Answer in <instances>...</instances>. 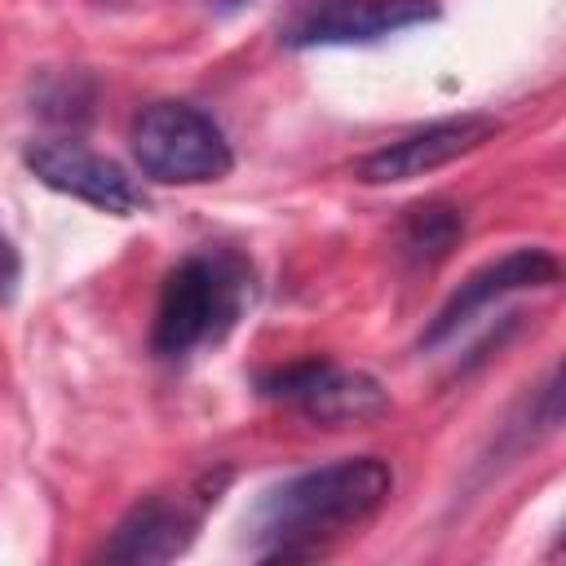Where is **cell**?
I'll return each instance as SVG.
<instances>
[{
	"label": "cell",
	"mask_w": 566,
	"mask_h": 566,
	"mask_svg": "<svg viewBox=\"0 0 566 566\" xmlns=\"http://www.w3.org/2000/svg\"><path fill=\"white\" fill-rule=\"evenodd\" d=\"M97 84L84 71H44L35 84V111L57 124H84L93 115Z\"/></svg>",
	"instance_id": "11"
},
{
	"label": "cell",
	"mask_w": 566,
	"mask_h": 566,
	"mask_svg": "<svg viewBox=\"0 0 566 566\" xmlns=\"http://www.w3.org/2000/svg\"><path fill=\"white\" fill-rule=\"evenodd\" d=\"M460 239H464V208L451 199L411 203L398 221V256L411 265H433V261L451 256V248H460Z\"/></svg>",
	"instance_id": "10"
},
{
	"label": "cell",
	"mask_w": 566,
	"mask_h": 566,
	"mask_svg": "<svg viewBox=\"0 0 566 566\" xmlns=\"http://www.w3.org/2000/svg\"><path fill=\"white\" fill-rule=\"evenodd\" d=\"M243 0H217V9H239Z\"/></svg>",
	"instance_id": "13"
},
{
	"label": "cell",
	"mask_w": 566,
	"mask_h": 566,
	"mask_svg": "<svg viewBox=\"0 0 566 566\" xmlns=\"http://www.w3.org/2000/svg\"><path fill=\"white\" fill-rule=\"evenodd\" d=\"M301 416H310L314 424H327V429H345V424H367V420H380L389 411V394L376 376L367 371H345V367H327L314 389H305L296 402H292Z\"/></svg>",
	"instance_id": "9"
},
{
	"label": "cell",
	"mask_w": 566,
	"mask_h": 566,
	"mask_svg": "<svg viewBox=\"0 0 566 566\" xmlns=\"http://www.w3.org/2000/svg\"><path fill=\"white\" fill-rule=\"evenodd\" d=\"M234 482V469L230 464H217V469H203L195 473L190 482L172 486V491H150L142 495L111 531V539L102 544V562H124V566H159V562H172L181 557L203 517L221 504L226 486Z\"/></svg>",
	"instance_id": "3"
},
{
	"label": "cell",
	"mask_w": 566,
	"mask_h": 566,
	"mask_svg": "<svg viewBox=\"0 0 566 566\" xmlns=\"http://www.w3.org/2000/svg\"><path fill=\"white\" fill-rule=\"evenodd\" d=\"M22 164L40 186H49L57 195H71V199H84V203H93L102 212H115V217H133L150 203L146 190L137 186V177H128L124 164H115L111 155L88 150L75 137L27 142Z\"/></svg>",
	"instance_id": "6"
},
{
	"label": "cell",
	"mask_w": 566,
	"mask_h": 566,
	"mask_svg": "<svg viewBox=\"0 0 566 566\" xmlns=\"http://www.w3.org/2000/svg\"><path fill=\"white\" fill-rule=\"evenodd\" d=\"M562 274V261L548 252V248H513L486 265H478L447 301L442 310L424 323L420 332V349H438L442 340H451L478 310H486L491 301L509 296V292H522V287H553Z\"/></svg>",
	"instance_id": "8"
},
{
	"label": "cell",
	"mask_w": 566,
	"mask_h": 566,
	"mask_svg": "<svg viewBox=\"0 0 566 566\" xmlns=\"http://www.w3.org/2000/svg\"><path fill=\"white\" fill-rule=\"evenodd\" d=\"M252 301V265L230 248H203L181 256L159 287L150 349L159 358H186L199 345H217L234 332Z\"/></svg>",
	"instance_id": "2"
},
{
	"label": "cell",
	"mask_w": 566,
	"mask_h": 566,
	"mask_svg": "<svg viewBox=\"0 0 566 566\" xmlns=\"http://www.w3.org/2000/svg\"><path fill=\"white\" fill-rule=\"evenodd\" d=\"M438 0H301L283 27V49H327V44H376L394 31L433 22Z\"/></svg>",
	"instance_id": "5"
},
{
	"label": "cell",
	"mask_w": 566,
	"mask_h": 566,
	"mask_svg": "<svg viewBox=\"0 0 566 566\" xmlns=\"http://www.w3.org/2000/svg\"><path fill=\"white\" fill-rule=\"evenodd\" d=\"M18 283H22V256L18 248L0 234V305H9L18 296Z\"/></svg>",
	"instance_id": "12"
},
{
	"label": "cell",
	"mask_w": 566,
	"mask_h": 566,
	"mask_svg": "<svg viewBox=\"0 0 566 566\" xmlns=\"http://www.w3.org/2000/svg\"><path fill=\"white\" fill-rule=\"evenodd\" d=\"M142 177L159 186H203L234 168V150L221 124L190 102H150L128 128Z\"/></svg>",
	"instance_id": "4"
},
{
	"label": "cell",
	"mask_w": 566,
	"mask_h": 566,
	"mask_svg": "<svg viewBox=\"0 0 566 566\" xmlns=\"http://www.w3.org/2000/svg\"><path fill=\"white\" fill-rule=\"evenodd\" d=\"M495 133H500V119H495V115H451V119H433V124H424V128L402 133L398 142L376 146L367 159H358L354 177L367 181V186L411 181V177H424V172H433V168H447V164H455L460 155L486 146Z\"/></svg>",
	"instance_id": "7"
},
{
	"label": "cell",
	"mask_w": 566,
	"mask_h": 566,
	"mask_svg": "<svg viewBox=\"0 0 566 566\" xmlns=\"http://www.w3.org/2000/svg\"><path fill=\"white\" fill-rule=\"evenodd\" d=\"M394 491V469L380 455H349L283 478L252 504L256 562H314L340 535L380 513Z\"/></svg>",
	"instance_id": "1"
}]
</instances>
